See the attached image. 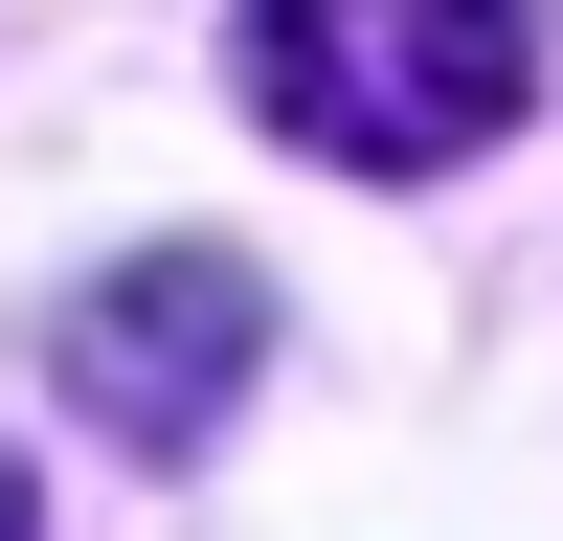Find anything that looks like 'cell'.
Masks as SVG:
<instances>
[{"label":"cell","instance_id":"obj_1","mask_svg":"<svg viewBox=\"0 0 563 541\" xmlns=\"http://www.w3.org/2000/svg\"><path fill=\"white\" fill-rule=\"evenodd\" d=\"M541 90V23L519 0H249V113L294 158H361V180H429L474 135H519Z\"/></svg>","mask_w":563,"mask_h":541},{"label":"cell","instance_id":"obj_2","mask_svg":"<svg viewBox=\"0 0 563 541\" xmlns=\"http://www.w3.org/2000/svg\"><path fill=\"white\" fill-rule=\"evenodd\" d=\"M45 361H68V406L113 451H203L249 406V270L225 249H135V270H90V316H45Z\"/></svg>","mask_w":563,"mask_h":541},{"label":"cell","instance_id":"obj_3","mask_svg":"<svg viewBox=\"0 0 563 541\" xmlns=\"http://www.w3.org/2000/svg\"><path fill=\"white\" fill-rule=\"evenodd\" d=\"M0 541H23V496H0Z\"/></svg>","mask_w":563,"mask_h":541}]
</instances>
